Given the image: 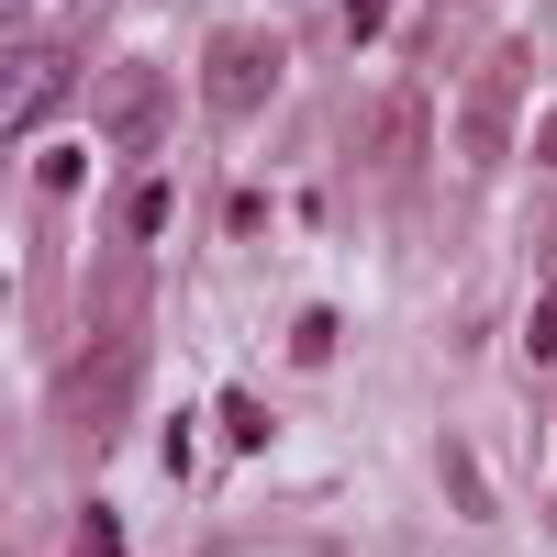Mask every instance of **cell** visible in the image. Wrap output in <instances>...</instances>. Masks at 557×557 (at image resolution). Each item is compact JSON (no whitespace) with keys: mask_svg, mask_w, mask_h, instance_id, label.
<instances>
[{"mask_svg":"<svg viewBox=\"0 0 557 557\" xmlns=\"http://www.w3.org/2000/svg\"><path fill=\"white\" fill-rule=\"evenodd\" d=\"M157 134H168V78L157 67H112L101 78V146L112 157H157Z\"/></svg>","mask_w":557,"mask_h":557,"instance_id":"cell-2","label":"cell"},{"mask_svg":"<svg viewBox=\"0 0 557 557\" xmlns=\"http://www.w3.org/2000/svg\"><path fill=\"white\" fill-rule=\"evenodd\" d=\"M57 101H67V45H12V101H0V123L34 134Z\"/></svg>","mask_w":557,"mask_h":557,"instance_id":"cell-3","label":"cell"},{"mask_svg":"<svg viewBox=\"0 0 557 557\" xmlns=\"http://www.w3.org/2000/svg\"><path fill=\"white\" fill-rule=\"evenodd\" d=\"M391 23V0H346V34H380Z\"/></svg>","mask_w":557,"mask_h":557,"instance_id":"cell-4","label":"cell"},{"mask_svg":"<svg viewBox=\"0 0 557 557\" xmlns=\"http://www.w3.org/2000/svg\"><path fill=\"white\" fill-rule=\"evenodd\" d=\"M278 78H290L278 34L235 23V34H212V57H201V101H212V112H257V101H278Z\"/></svg>","mask_w":557,"mask_h":557,"instance_id":"cell-1","label":"cell"},{"mask_svg":"<svg viewBox=\"0 0 557 557\" xmlns=\"http://www.w3.org/2000/svg\"><path fill=\"white\" fill-rule=\"evenodd\" d=\"M535 157H546V168H557V112H546V123H535Z\"/></svg>","mask_w":557,"mask_h":557,"instance_id":"cell-5","label":"cell"},{"mask_svg":"<svg viewBox=\"0 0 557 557\" xmlns=\"http://www.w3.org/2000/svg\"><path fill=\"white\" fill-rule=\"evenodd\" d=\"M546 301H557V223H546Z\"/></svg>","mask_w":557,"mask_h":557,"instance_id":"cell-6","label":"cell"}]
</instances>
